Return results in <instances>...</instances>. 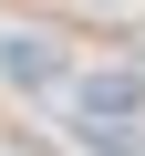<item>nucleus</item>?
<instances>
[{"label":"nucleus","mask_w":145,"mask_h":156,"mask_svg":"<svg viewBox=\"0 0 145 156\" xmlns=\"http://www.w3.org/2000/svg\"><path fill=\"white\" fill-rule=\"evenodd\" d=\"M0 83H11V94H62L72 83V42L52 21H11V31H0Z\"/></svg>","instance_id":"1"},{"label":"nucleus","mask_w":145,"mask_h":156,"mask_svg":"<svg viewBox=\"0 0 145 156\" xmlns=\"http://www.w3.org/2000/svg\"><path fill=\"white\" fill-rule=\"evenodd\" d=\"M72 104H83V125H135L145 115V73H72Z\"/></svg>","instance_id":"2"},{"label":"nucleus","mask_w":145,"mask_h":156,"mask_svg":"<svg viewBox=\"0 0 145 156\" xmlns=\"http://www.w3.org/2000/svg\"><path fill=\"white\" fill-rule=\"evenodd\" d=\"M83 146H93V156H145V135H135V125H83Z\"/></svg>","instance_id":"3"}]
</instances>
